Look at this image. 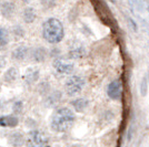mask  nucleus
<instances>
[{
  "label": "nucleus",
  "mask_w": 149,
  "mask_h": 147,
  "mask_svg": "<svg viewBox=\"0 0 149 147\" xmlns=\"http://www.w3.org/2000/svg\"><path fill=\"white\" fill-rule=\"evenodd\" d=\"M24 1H25V2H28V1H31V0H24Z\"/></svg>",
  "instance_id": "nucleus-23"
},
{
  "label": "nucleus",
  "mask_w": 149,
  "mask_h": 147,
  "mask_svg": "<svg viewBox=\"0 0 149 147\" xmlns=\"http://www.w3.org/2000/svg\"><path fill=\"white\" fill-rule=\"evenodd\" d=\"M6 64H7L6 58H5L3 55H0V70L6 67Z\"/></svg>",
  "instance_id": "nucleus-22"
},
{
  "label": "nucleus",
  "mask_w": 149,
  "mask_h": 147,
  "mask_svg": "<svg viewBox=\"0 0 149 147\" xmlns=\"http://www.w3.org/2000/svg\"><path fill=\"white\" fill-rule=\"evenodd\" d=\"M29 56V49L25 45H20L11 52V58L15 61H24Z\"/></svg>",
  "instance_id": "nucleus-10"
},
{
  "label": "nucleus",
  "mask_w": 149,
  "mask_h": 147,
  "mask_svg": "<svg viewBox=\"0 0 149 147\" xmlns=\"http://www.w3.org/2000/svg\"><path fill=\"white\" fill-rule=\"evenodd\" d=\"M29 58L32 62H36V63H41L46 60L47 58V50L42 48V47H38L35 48L31 51H29Z\"/></svg>",
  "instance_id": "nucleus-7"
},
{
  "label": "nucleus",
  "mask_w": 149,
  "mask_h": 147,
  "mask_svg": "<svg viewBox=\"0 0 149 147\" xmlns=\"http://www.w3.org/2000/svg\"><path fill=\"white\" fill-rule=\"evenodd\" d=\"M71 105H72V107H74L77 112H84V111L88 107L89 101H88L87 98H76V100H74V101L71 102Z\"/></svg>",
  "instance_id": "nucleus-14"
},
{
  "label": "nucleus",
  "mask_w": 149,
  "mask_h": 147,
  "mask_svg": "<svg viewBox=\"0 0 149 147\" xmlns=\"http://www.w3.org/2000/svg\"><path fill=\"white\" fill-rule=\"evenodd\" d=\"M0 90H1V81H0Z\"/></svg>",
  "instance_id": "nucleus-24"
},
{
  "label": "nucleus",
  "mask_w": 149,
  "mask_h": 147,
  "mask_svg": "<svg viewBox=\"0 0 149 147\" xmlns=\"http://www.w3.org/2000/svg\"><path fill=\"white\" fill-rule=\"evenodd\" d=\"M41 5L47 8V9H50L55 6V0H41Z\"/></svg>",
  "instance_id": "nucleus-21"
},
{
  "label": "nucleus",
  "mask_w": 149,
  "mask_h": 147,
  "mask_svg": "<svg viewBox=\"0 0 149 147\" xmlns=\"http://www.w3.org/2000/svg\"><path fill=\"white\" fill-rule=\"evenodd\" d=\"M85 84H86V81L82 76L71 75L70 78H68V80L66 81L65 90L69 96H74V95H77L78 93H80L82 91Z\"/></svg>",
  "instance_id": "nucleus-4"
},
{
  "label": "nucleus",
  "mask_w": 149,
  "mask_h": 147,
  "mask_svg": "<svg viewBox=\"0 0 149 147\" xmlns=\"http://www.w3.org/2000/svg\"><path fill=\"white\" fill-rule=\"evenodd\" d=\"M25 29L21 27V25H13V29H11V34L13 36V38L16 39V40H18V39H21V38L25 37Z\"/></svg>",
  "instance_id": "nucleus-18"
},
{
  "label": "nucleus",
  "mask_w": 149,
  "mask_h": 147,
  "mask_svg": "<svg viewBox=\"0 0 149 147\" xmlns=\"http://www.w3.org/2000/svg\"><path fill=\"white\" fill-rule=\"evenodd\" d=\"M54 67L59 74H71L74 71V63L61 59H57L54 61Z\"/></svg>",
  "instance_id": "nucleus-6"
},
{
  "label": "nucleus",
  "mask_w": 149,
  "mask_h": 147,
  "mask_svg": "<svg viewBox=\"0 0 149 147\" xmlns=\"http://www.w3.org/2000/svg\"><path fill=\"white\" fill-rule=\"evenodd\" d=\"M9 43V33L5 28L0 27V51L7 49Z\"/></svg>",
  "instance_id": "nucleus-16"
},
{
  "label": "nucleus",
  "mask_w": 149,
  "mask_h": 147,
  "mask_svg": "<svg viewBox=\"0 0 149 147\" xmlns=\"http://www.w3.org/2000/svg\"><path fill=\"white\" fill-rule=\"evenodd\" d=\"M76 115L68 107H60L52 114L50 126L57 133H66L74 126Z\"/></svg>",
  "instance_id": "nucleus-1"
},
{
  "label": "nucleus",
  "mask_w": 149,
  "mask_h": 147,
  "mask_svg": "<svg viewBox=\"0 0 149 147\" xmlns=\"http://www.w3.org/2000/svg\"><path fill=\"white\" fill-rule=\"evenodd\" d=\"M85 54H86V50L82 47H78V48H74L69 51L68 58L69 59H80L82 56H85Z\"/></svg>",
  "instance_id": "nucleus-17"
},
{
  "label": "nucleus",
  "mask_w": 149,
  "mask_h": 147,
  "mask_svg": "<svg viewBox=\"0 0 149 147\" xmlns=\"http://www.w3.org/2000/svg\"><path fill=\"white\" fill-rule=\"evenodd\" d=\"M15 12H16V5L13 3V1H5V2L1 3V6H0V13L2 14L3 18H13Z\"/></svg>",
  "instance_id": "nucleus-8"
},
{
  "label": "nucleus",
  "mask_w": 149,
  "mask_h": 147,
  "mask_svg": "<svg viewBox=\"0 0 149 147\" xmlns=\"http://www.w3.org/2000/svg\"><path fill=\"white\" fill-rule=\"evenodd\" d=\"M8 142L13 147H22L26 144V137L21 132H13L8 137Z\"/></svg>",
  "instance_id": "nucleus-9"
},
{
  "label": "nucleus",
  "mask_w": 149,
  "mask_h": 147,
  "mask_svg": "<svg viewBox=\"0 0 149 147\" xmlns=\"http://www.w3.org/2000/svg\"><path fill=\"white\" fill-rule=\"evenodd\" d=\"M18 124V117L13 114L0 116V126H2V127H16Z\"/></svg>",
  "instance_id": "nucleus-11"
},
{
  "label": "nucleus",
  "mask_w": 149,
  "mask_h": 147,
  "mask_svg": "<svg viewBox=\"0 0 149 147\" xmlns=\"http://www.w3.org/2000/svg\"><path fill=\"white\" fill-rule=\"evenodd\" d=\"M37 18V13L32 7H26L22 11V20L26 23H32Z\"/></svg>",
  "instance_id": "nucleus-13"
},
{
  "label": "nucleus",
  "mask_w": 149,
  "mask_h": 147,
  "mask_svg": "<svg viewBox=\"0 0 149 147\" xmlns=\"http://www.w3.org/2000/svg\"><path fill=\"white\" fill-rule=\"evenodd\" d=\"M39 78H40V72H39V70L36 69V67H29L26 71L25 76H24L25 82L27 84H33V83H36L39 80Z\"/></svg>",
  "instance_id": "nucleus-12"
},
{
  "label": "nucleus",
  "mask_w": 149,
  "mask_h": 147,
  "mask_svg": "<svg viewBox=\"0 0 149 147\" xmlns=\"http://www.w3.org/2000/svg\"><path fill=\"white\" fill-rule=\"evenodd\" d=\"M42 37L47 42L56 44L65 37V29L62 23L56 18H50L42 25Z\"/></svg>",
  "instance_id": "nucleus-2"
},
{
  "label": "nucleus",
  "mask_w": 149,
  "mask_h": 147,
  "mask_svg": "<svg viewBox=\"0 0 149 147\" xmlns=\"http://www.w3.org/2000/svg\"><path fill=\"white\" fill-rule=\"evenodd\" d=\"M18 70L16 67H9L3 74V81L6 83H13L18 78Z\"/></svg>",
  "instance_id": "nucleus-15"
},
{
  "label": "nucleus",
  "mask_w": 149,
  "mask_h": 147,
  "mask_svg": "<svg viewBox=\"0 0 149 147\" xmlns=\"http://www.w3.org/2000/svg\"><path fill=\"white\" fill-rule=\"evenodd\" d=\"M147 91H148V84H147V79L143 78V82H141V86H140V92H141V95L145 96L147 94Z\"/></svg>",
  "instance_id": "nucleus-20"
},
{
  "label": "nucleus",
  "mask_w": 149,
  "mask_h": 147,
  "mask_svg": "<svg viewBox=\"0 0 149 147\" xmlns=\"http://www.w3.org/2000/svg\"><path fill=\"white\" fill-rule=\"evenodd\" d=\"M24 110V103L21 101H16L13 105V111L16 114H20Z\"/></svg>",
  "instance_id": "nucleus-19"
},
{
  "label": "nucleus",
  "mask_w": 149,
  "mask_h": 147,
  "mask_svg": "<svg viewBox=\"0 0 149 147\" xmlns=\"http://www.w3.org/2000/svg\"><path fill=\"white\" fill-rule=\"evenodd\" d=\"M108 96L113 101H119L123 96V83L120 80H113L107 87Z\"/></svg>",
  "instance_id": "nucleus-5"
},
{
  "label": "nucleus",
  "mask_w": 149,
  "mask_h": 147,
  "mask_svg": "<svg viewBox=\"0 0 149 147\" xmlns=\"http://www.w3.org/2000/svg\"><path fill=\"white\" fill-rule=\"evenodd\" d=\"M27 147H49L48 136L37 129L30 131L26 139Z\"/></svg>",
  "instance_id": "nucleus-3"
}]
</instances>
